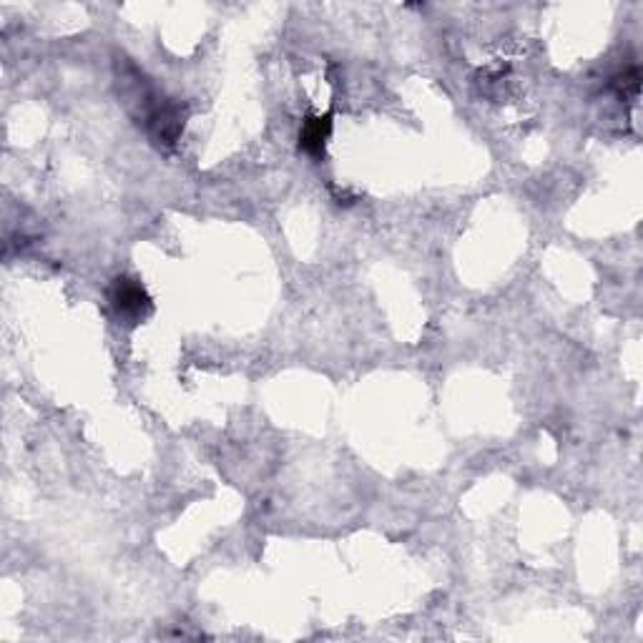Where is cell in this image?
<instances>
[{
	"label": "cell",
	"instance_id": "obj_3",
	"mask_svg": "<svg viewBox=\"0 0 643 643\" xmlns=\"http://www.w3.org/2000/svg\"><path fill=\"white\" fill-rule=\"evenodd\" d=\"M330 116H317V119L304 121L302 131H299V146H302L307 154L319 156L325 154V144L330 139Z\"/></svg>",
	"mask_w": 643,
	"mask_h": 643
},
{
	"label": "cell",
	"instance_id": "obj_4",
	"mask_svg": "<svg viewBox=\"0 0 643 643\" xmlns=\"http://www.w3.org/2000/svg\"><path fill=\"white\" fill-rule=\"evenodd\" d=\"M638 71L636 68H631V71H626L623 76L616 78V86L618 91H621V96H631L636 98L638 96V86H641V81H638Z\"/></svg>",
	"mask_w": 643,
	"mask_h": 643
},
{
	"label": "cell",
	"instance_id": "obj_2",
	"mask_svg": "<svg viewBox=\"0 0 643 643\" xmlns=\"http://www.w3.org/2000/svg\"><path fill=\"white\" fill-rule=\"evenodd\" d=\"M109 302L116 317H119L121 322H126V325H139V322H144L151 314V307H154L144 284L131 277L114 279V284H111L109 289Z\"/></svg>",
	"mask_w": 643,
	"mask_h": 643
},
{
	"label": "cell",
	"instance_id": "obj_1",
	"mask_svg": "<svg viewBox=\"0 0 643 643\" xmlns=\"http://www.w3.org/2000/svg\"><path fill=\"white\" fill-rule=\"evenodd\" d=\"M131 93H134L136 103V119L139 124H144L146 134L156 141V144L171 146L181 136V129H184V116H181V109L174 101L164 96V93L156 91L146 78H136L131 83Z\"/></svg>",
	"mask_w": 643,
	"mask_h": 643
}]
</instances>
